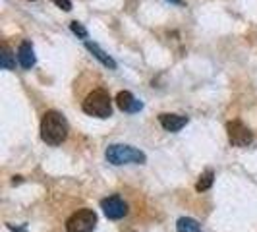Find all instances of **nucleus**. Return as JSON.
<instances>
[{
    "mask_svg": "<svg viewBox=\"0 0 257 232\" xmlns=\"http://www.w3.org/2000/svg\"><path fill=\"white\" fill-rule=\"evenodd\" d=\"M52 2H54L58 8H62L64 12H70V10H72V0H52Z\"/></svg>",
    "mask_w": 257,
    "mask_h": 232,
    "instance_id": "obj_15",
    "label": "nucleus"
},
{
    "mask_svg": "<svg viewBox=\"0 0 257 232\" xmlns=\"http://www.w3.org/2000/svg\"><path fill=\"white\" fill-rule=\"evenodd\" d=\"M106 161L116 167L120 165H143L147 157L143 151L132 147V145H122V143H112L106 149Z\"/></svg>",
    "mask_w": 257,
    "mask_h": 232,
    "instance_id": "obj_2",
    "label": "nucleus"
},
{
    "mask_svg": "<svg viewBox=\"0 0 257 232\" xmlns=\"http://www.w3.org/2000/svg\"><path fill=\"white\" fill-rule=\"evenodd\" d=\"M226 134H228V140L234 147H247L253 142V134L251 130L245 126L244 122L240 120H232L226 124Z\"/></svg>",
    "mask_w": 257,
    "mask_h": 232,
    "instance_id": "obj_5",
    "label": "nucleus"
},
{
    "mask_svg": "<svg viewBox=\"0 0 257 232\" xmlns=\"http://www.w3.org/2000/svg\"><path fill=\"white\" fill-rule=\"evenodd\" d=\"M81 108L85 114L95 116V118H108L112 114V99H110L108 91L95 89L85 97Z\"/></svg>",
    "mask_w": 257,
    "mask_h": 232,
    "instance_id": "obj_3",
    "label": "nucleus"
},
{
    "mask_svg": "<svg viewBox=\"0 0 257 232\" xmlns=\"http://www.w3.org/2000/svg\"><path fill=\"white\" fill-rule=\"evenodd\" d=\"M18 62L24 70H31L35 66V51L29 41H24L18 49Z\"/></svg>",
    "mask_w": 257,
    "mask_h": 232,
    "instance_id": "obj_9",
    "label": "nucleus"
},
{
    "mask_svg": "<svg viewBox=\"0 0 257 232\" xmlns=\"http://www.w3.org/2000/svg\"><path fill=\"white\" fill-rule=\"evenodd\" d=\"M31 2H33V0H31Z\"/></svg>",
    "mask_w": 257,
    "mask_h": 232,
    "instance_id": "obj_18",
    "label": "nucleus"
},
{
    "mask_svg": "<svg viewBox=\"0 0 257 232\" xmlns=\"http://www.w3.org/2000/svg\"><path fill=\"white\" fill-rule=\"evenodd\" d=\"M101 209H103L104 217L110 220H120L128 215V203L120 195L104 197L103 201H101Z\"/></svg>",
    "mask_w": 257,
    "mask_h": 232,
    "instance_id": "obj_6",
    "label": "nucleus"
},
{
    "mask_svg": "<svg viewBox=\"0 0 257 232\" xmlns=\"http://www.w3.org/2000/svg\"><path fill=\"white\" fill-rule=\"evenodd\" d=\"M97 226V213L93 209H79L66 220V232H93Z\"/></svg>",
    "mask_w": 257,
    "mask_h": 232,
    "instance_id": "obj_4",
    "label": "nucleus"
},
{
    "mask_svg": "<svg viewBox=\"0 0 257 232\" xmlns=\"http://www.w3.org/2000/svg\"><path fill=\"white\" fill-rule=\"evenodd\" d=\"M8 228H10V230H14V232H26L24 228H18V226H14V224H8Z\"/></svg>",
    "mask_w": 257,
    "mask_h": 232,
    "instance_id": "obj_16",
    "label": "nucleus"
},
{
    "mask_svg": "<svg viewBox=\"0 0 257 232\" xmlns=\"http://www.w3.org/2000/svg\"><path fill=\"white\" fill-rule=\"evenodd\" d=\"M176 230L178 232H201L199 228V222L197 220L190 219V217H182L176 222Z\"/></svg>",
    "mask_w": 257,
    "mask_h": 232,
    "instance_id": "obj_13",
    "label": "nucleus"
},
{
    "mask_svg": "<svg viewBox=\"0 0 257 232\" xmlns=\"http://www.w3.org/2000/svg\"><path fill=\"white\" fill-rule=\"evenodd\" d=\"M0 66L4 68V70H16V58H14L12 51H10V47L4 43L2 45V54H0Z\"/></svg>",
    "mask_w": 257,
    "mask_h": 232,
    "instance_id": "obj_12",
    "label": "nucleus"
},
{
    "mask_svg": "<svg viewBox=\"0 0 257 232\" xmlns=\"http://www.w3.org/2000/svg\"><path fill=\"white\" fill-rule=\"evenodd\" d=\"M70 29H72L79 39H87V29L81 26L79 22H72V24H70Z\"/></svg>",
    "mask_w": 257,
    "mask_h": 232,
    "instance_id": "obj_14",
    "label": "nucleus"
},
{
    "mask_svg": "<svg viewBox=\"0 0 257 232\" xmlns=\"http://www.w3.org/2000/svg\"><path fill=\"white\" fill-rule=\"evenodd\" d=\"M213 182H215V172H213L211 168H207L205 172L199 176V180L195 184V190H197V192H207V190L213 186Z\"/></svg>",
    "mask_w": 257,
    "mask_h": 232,
    "instance_id": "obj_11",
    "label": "nucleus"
},
{
    "mask_svg": "<svg viewBox=\"0 0 257 232\" xmlns=\"http://www.w3.org/2000/svg\"><path fill=\"white\" fill-rule=\"evenodd\" d=\"M68 132H70V126H68V120H66V116L62 112H58V110L45 112L43 120H41V138H43V142L56 147L62 142H66Z\"/></svg>",
    "mask_w": 257,
    "mask_h": 232,
    "instance_id": "obj_1",
    "label": "nucleus"
},
{
    "mask_svg": "<svg viewBox=\"0 0 257 232\" xmlns=\"http://www.w3.org/2000/svg\"><path fill=\"white\" fill-rule=\"evenodd\" d=\"M159 122H161V126L167 130V132H180L188 122H190V118L188 116H182V114H170V112H163V114H159Z\"/></svg>",
    "mask_w": 257,
    "mask_h": 232,
    "instance_id": "obj_8",
    "label": "nucleus"
},
{
    "mask_svg": "<svg viewBox=\"0 0 257 232\" xmlns=\"http://www.w3.org/2000/svg\"><path fill=\"white\" fill-rule=\"evenodd\" d=\"M116 106H118L122 112L132 114V112H140L143 108V103L140 99H136L130 91H120V93L116 95Z\"/></svg>",
    "mask_w": 257,
    "mask_h": 232,
    "instance_id": "obj_7",
    "label": "nucleus"
},
{
    "mask_svg": "<svg viewBox=\"0 0 257 232\" xmlns=\"http://www.w3.org/2000/svg\"><path fill=\"white\" fill-rule=\"evenodd\" d=\"M170 2H174V4H182V0H170Z\"/></svg>",
    "mask_w": 257,
    "mask_h": 232,
    "instance_id": "obj_17",
    "label": "nucleus"
},
{
    "mask_svg": "<svg viewBox=\"0 0 257 232\" xmlns=\"http://www.w3.org/2000/svg\"><path fill=\"white\" fill-rule=\"evenodd\" d=\"M85 49H87V51H89L91 54H93V56H95V58H97V60H99L103 66L110 68V70H116V62L110 58V56H108V54H106V52L103 51V49H101V47H99V45H97V43L85 41Z\"/></svg>",
    "mask_w": 257,
    "mask_h": 232,
    "instance_id": "obj_10",
    "label": "nucleus"
}]
</instances>
